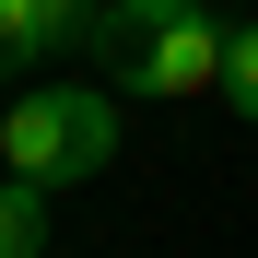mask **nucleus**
<instances>
[{
  "instance_id": "2",
  "label": "nucleus",
  "mask_w": 258,
  "mask_h": 258,
  "mask_svg": "<svg viewBox=\"0 0 258 258\" xmlns=\"http://www.w3.org/2000/svg\"><path fill=\"white\" fill-rule=\"evenodd\" d=\"M0 164L12 176H47V188H71V176H106L117 164V106L106 94H24L12 117H0Z\"/></svg>"
},
{
  "instance_id": "5",
  "label": "nucleus",
  "mask_w": 258,
  "mask_h": 258,
  "mask_svg": "<svg viewBox=\"0 0 258 258\" xmlns=\"http://www.w3.org/2000/svg\"><path fill=\"white\" fill-rule=\"evenodd\" d=\"M223 106H235V117H258V24H235V35H223Z\"/></svg>"
},
{
  "instance_id": "3",
  "label": "nucleus",
  "mask_w": 258,
  "mask_h": 258,
  "mask_svg": "<svg viewBox=\"0 0 258 258\" xmlns=\"http://www.w3.org/2000/svg\"><path fill=\"white\" fill-rule=\"evenodd\" d=\"M47 223H59L47 176H0V258H47Z\"/></svg>"
},
{
  "instance_id": "7",
  "label": "nucleus",
  "mask_w": 258,
  "mask_h": 258,
  "mask_svg": "<svg viewBox=\"0 0 258 258\" xmlns=\"http://www.w3.org/2000/svg\"><path fill=\"white\" fill-rule=\"evenodd\" d=\"M0 176H12V164H0Z\"/></svg>"
},
{
  "instance_id": "6",
  "label": "nucleus",
  "mask_w": 258,
  "mask_h": 258,
  "mask_svg": "<svg viewBox=\"0 0 258 258\" xmlns=\"http://www.w3.org/2000/svg\"><path fill=\"white\" fill-rule=\"evenodd\" d=\"M223 12H235V0H223ZM246 12H258V0H246Z\"/></svg>"
},
{
  "instance_id": "1",
  "label": "nucleus",
  "mask_w": 258,
  "mask_h": 258,
  "mask_svg": "<svg viewBox=\"0 0 258 258\" xmlns=\"http://www.w3.org/2000/svg\"><path fill=\"white\" fill-rule=\"evenodd\" d=\"M223 0H106L94 12V59L129 82V94H164V106H200L223 94Z\"/></svg>"
},
{
  "instance_id": "4",
  "label": "nucleus",
  "mask_w": 258,
  "mask_h": 258,
  "mask_svg": "<svg viewBox=\"0 0 258 258\" xmlns=\"http://www.w3.org/2000/svg\"><path fill=\"white\" fill-rule=\"evenodd\" d=\"M47 59V12L35 0H0V71H35Z\"/></svg>"
}]
</instances>
